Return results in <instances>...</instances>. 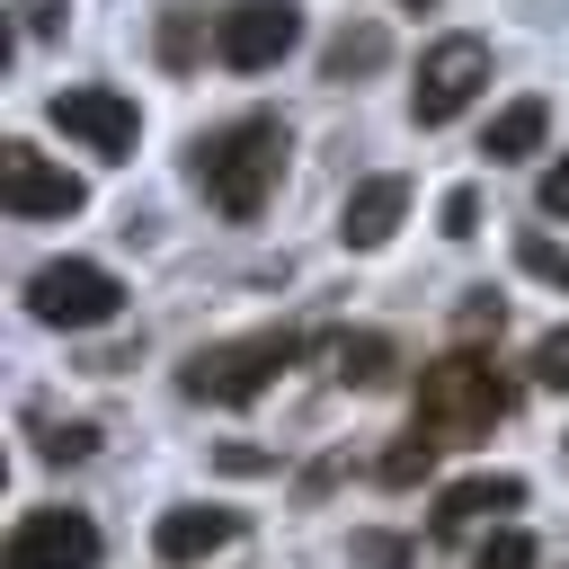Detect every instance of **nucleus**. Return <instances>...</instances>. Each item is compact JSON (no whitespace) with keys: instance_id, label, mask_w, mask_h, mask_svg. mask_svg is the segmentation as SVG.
I'll list each match as a JSON object with an SVG mask.
<instances>
[{"instance_id":"9d476101","label":"nucleus","mask_w":569,"mask_h":569,"mask_svg":"<svg viewBox=\"0 0 569 569\" xmlns=\"http://www.w3.org/2000/svg\"><path fill=\"white\" fill-rule=\"evenodd\" d=\"M222 542H240V516H231V507H169V516L151 525V551H160L169 569H187V560H213Z\"/></svg>"},{"instance_id":"aec40b11","label":"nucleus","mask_w":569,"mask_h":569,"mask_svg":"<svg viewBox=\"0 0 569 569\" xmlns=\"http://www.w3.org/2000/svg\"><path fill=\"white\" fill-rule=\"evenodd\" d=\"M187 53H196V18L169 9V18H160V62H187Z\"/></svg>"},{"instance_id":"5701e85b","label":"nucleus","mask_w":569,"mask_h":569,"mask_svg":"<svg viewBox=\"0 0 569 569\" xmlns=\"http://www.w3.org/2000/svg\"><path fill=\"white\" fill-rule=\"evenodd\" d=\"M44 453H53V462H80V453H89V427H53Z\"/></svg>"},{"instance_id":"7ed1b4c3","label":"nucleus","mask_w":569,"mask_h":569,"mask_svg":"<svg viewBox=\"0 0 569 569\" xmlns=\"http://www.w3.org/2000/svg\"><path fill=\"white\" fill-rule=\"evenodd\" d=\"M302 347H311L302 329H249V338H222V347H204V356L178 373V391H187V400H222V409H240V400H258Z\"/></svg>"},{"instance_id":"0eeeda50","label":"nucleus","mask_w":569,"mask_h":569,"mask_svg":"<svg viewBox=\"0 0 569 569\" xmlns=\"http://www.w3.org/2000/svg\"><path fill=\"white\" fill-rule=\"evenodd\" d=\"M0 569H98V525L80 507H27L9 525Z\"/></svg>"},{"instance_id":"20e7f679","label":"nucleus","mask_w":569,"mask_h":569,"mask_svg":"<svg viewBox=\"0 0 569 569\" xmlns=\"http://www.w3.org/2000/svg\"><path fill=\"white\" fill-rule=\"evenodd\" d=\"M27 311H36L44 329H107V320L124 311V284H116L98 258H53V267L27 276Z\"/></svg>"},{"instance_id":"f257e3e1","label":"nucleus","mask_w":569,"mask_h":569,"mask_svg":"<svg viewBox=\"0 0 569 569\" xmlns=\"http://www.w3.org/2000/svg\"><path fill=\"white\" fill-rule=\"evenodd\" d=\"M507 409H516V382L498 373V356H480V347H445V356L418 373V409H409V427L436 436V445H471V436H489Z\"/></svg>"},{"instance_id":"1a4fd4ad","label":"nucleus","mask_w":569,"mask_h":569,"mask_svg":"<svg viewBox=\"0 0 569 569\" xmlns=\"http://www.w3.org/2000/svg\"><path fill=\"white\" fill-rule=\"evenodd\" d=\"M0 196H9V213L18 222H62V213H80V178L71 169H53L36 142H9V160H0Z\"/></svg>"},{"instance_id":"39448f33","label":"nucleus","mask_w":569,"mask_h":569,"mask_svg":"<svg viewBox=\"0 0 569 569\" xmlns=\"http://www.w3.org/2000/svg\"><path fill=\"white\" fill-rule=\"evenodd\" d=\"M480 89H489V44H480V36H445V44H427V53H418L409 116H418V124H453Z\"/></svg>"},{"instance_id":"b1692460","label":"nucleus","mask_w":569,"mask_h":569,"mask_svg":"<svg viewBox=\"0 0 569 569\" xmlns=\"http://www.w3.org/2000/svg\"><path fill=\"white\" fill-rule=\"evenodd\" d=\"M525 267H542V276H560V284H569V258H551L542 240H525Z\"/></svg>"},{"instance_id":"4be33fe9","label":"nucleus","mask_w":569,"mask_h":569,"mask_svg":"<svg viewBox=\"0 0 569 569\" xmlns=\"http://www.w3.org/2000/svg\"><path fill=\"white\" fill-rule=\"evenodd\" d=\"M533 204H542V213H560V222H569V151H560V160H551V169H542V187H533Z\"/></svg>"},{"instance_id":"dca6fc26","label":"nucleus","mask_w":569,"mask_h":569,"mask_svg":"<svg viewBox=\"0 0 569 569\" xmlns=\"http://www.w3.org/2000/svg\"><path fill=\"white\" fill-rule=\"evenodd\" d=\"M471 569H533V533L525 525H489V542L471 551Z\"/></svg>"},{"instance_id":"ddd939ff","label":"nucleus","mask_w":569,"mask_h":569,"mask_svg":"<svg viewBox=\"0 0 569 569\" xmlns=\"http://www.w3.org/2000/svg\"><path fill=\"white\" fill-rule=\"evenodd\" d=\"M542 124H551V107H542V98H507V107L489 116L480 151H489V160H533V151H542Z\"/></svg>"},{"instance_id":"6ab92c4d","label":"nucleus","mask_w":569,"mask_h":569,"mask_svg":"<svg viewBox=\"0 0 569 569\" xmlns=\"http://www.w3.org/2000/svg\"><path fill=\"white\" fill-rule=\"evenodd\" d=\"M436 213H445V222H436L445 240H471V231H480V196H471V187H453V196H445Z\"/></svg>"},{"instance_id":"412c9836","label":"nucleus","mask_w":569,"mask_h":569,"mask_svg":"<svg viewBox=\"0 0 569 569\" xmlns=\"http://www.w3.org/2000/svg\"><path fill=\"white\" fill-rule=\"evenodd\" d=\"M356 560H365V569H409V542H391V533H356Z\"/></svg>"},{"instance_id":"423d86ee","label":"nucleus","mask_w":569,"mask_h":569,"mask_svg":"<svg viewBox=\"0 0 569 569\" xmlns=\"http://www.w3.org/2000/svg\"><path fill=\"white\" fill-rule=\"evenodd\" d=\"M293 44H302V9L293 0H231L222 27H213V53L231 71H276Z\"/></svg>"},{"instance_id":"f3484780","label":"nucleus","mask_w":569,"mask_h":569,"mask_svg":"<svg viewBox=\"0 0 569 569\" xmlns=\"http://www.w3.org/2000/svg\"><path fill=\"white\" fill-rule=\"evenodd\" d=\"M427 462H436V436H418V427H409V436L382 453V480H391V489H409V480H427Z\"/></svg>"},{"instance_id":"f03ea898","label":"nucleus","mask_w":569,"mask_h":569,"mask_svg":"<svg viewBox=\"0 0 569 569\" xmlns=\"http://www.w3.org/2000/svg\"><path fill=\"white\" fill-rule=\"evenodd\" d=\"M276 178H284V124H276V116H231V124H213V133L196 142V187H204L231 222H249V213L276 196Z\"/></svg>"},{"instance_id":"a211bd4d","label":"nucleus","mask_w":569,"mask_h":569,"mask_svg":"<svg viewBox=\"0 0 569 569\" xmlns=\"http://www.w3.org/2000/svg\"><path fill=\"white\" fill-rule=\"evenodd\" d=\"M533 382H542V391H569V320L533 338Z\"/></svg>"},{"instance_id":"393cba45","label":"nucleus","mask_w":569,"mask_h":569,"mask_svg":"<svg viewBox=\"0 0 569 569\" xmlns=\"http://www.w3.org/2000/svg\"><path fill=\"white\" fill-rule=\"evenodd\" d=\"M409 9H436V0H409Z\"/></svg>"},{"instance_id":"4468645a","label":"nucleus","mask_w":569,"mask_h":569,"mask_svg":"<svg viewBox=\"0 0 569 569\" xmlns=\"http://www.w3.org/2000/svg\"><path fill=\"white\" fill-rule=\"evenodd\" d=\"M382 53H391V36H382L373 18H356V27H338V36H329V53H320V71H329V80H356V71H373Z\"/></svg>"},{"instance_id":"6e6552de","label":"nucleus","mask_w":569,"mask_h":569,"mask_svg":"<svg viewBox=\"0 0 569 569\" xmlns=\"http://www.w3.org/2000/svg\"><path fill=\"white\" fill-rule=\"evenodd\" d=\"M53 124L71 142H89L98 160H133V142H142L133 98H116V89H53Z\"/></svg>"},{"instance_id":"f8f14e48","label":"nucleus","mask_w":569,"mask_h":569,"mask_svg":"<svg viewBox=\"0 0 569 569\" xmlns=\"http://www.w3.org/2000/svg\"><path fill=\"white\" fill-rule=\"evenodd\" d=\"M400 213H409V178H365L347 196V213H338V240L347 249H382L400 231Z\"/></svg>"},{"instance_id":"2eb2a0df","label":"nucleus","mask_w":569,"mask_h":569,"mask_svg":"<svg viewBox=\"0 0 569 569\" xmlns=\"http://www.w3.org/2000/svg\"><path fill=\"white\" fill-rule=\"evenodd\" d=\"M391 365H400V347H391L382 329H356V338H338V373H347L356 391H373V382H391Z\"/></svg>"},{"instance_id":"9b49d317","label":"nucleus","mask_w":569,"mask_h":569,"mask_svg":"<svg viewBox=\"0 0 569 569\" xmlns=\"http://www.w3.org/2000/svg\"><path fill=\"white\" fill-rule=\"evenodd\" d=\"M507 507H525V480L516 471H471L436 498V542H453V533H471L480 516H507Z\"/></svg>"}]
</instances>
